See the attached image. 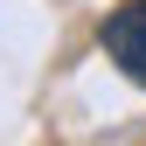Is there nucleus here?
<instances>
[{
    "label": "nucleus",
    "instance_id": "1",
    "mask_svg": "<svg viewBox=\"0 0 146 146\" xmlns=\"http://www.w3.org/2000/svg\"><path fill=\"white\" fill-rule=\"evenodd\" d=\"M104 56L146 90V0H125L118 14H104Z\"/></svg>",
    "mask_w": 146,
    "mask_h": 146
}]
</instances>
